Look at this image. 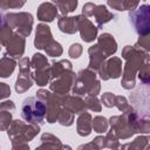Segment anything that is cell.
<instances>
[{"mask_svg":"<svg viewBox=\"0 0 150 150\" xmlns=\"http://www.w3.org/2000/svg\"><path fill=\"white\" fill-rule=\"evenodd\" d=\"M41 144L36 146V149H62L61 141L54 136L53 134L45 132L41 135Z\"/></svg>","mask_w":150,"mask_h":150,"instance_id":"23","label":"cell"},{"mask_svg":"<svg viewBox=\"0 0 150 150\" xmlns=\"http://www.w3.org/2000/svg\"><path fill=\"white\" fill-rule=\"evenodd\" d=\"M84 104H86V108L91 110V111H96V112H100L102 110V105H101V102L100 100L96 97V96H87L84 98Z\"/></svg>","mask_w":150,"mask_h":150,"instance_id":"32","label":"cell"},{"mask_svg":"<svg viewBox=\"0 0 150 150\" xmlns=\"http://www.w3.org/2000/svg\"><path fill=\"white\" fill-rule=\"evenodd\" d=\"M97 73L103 81L110 79H118L122 75V60L116 56H110L103 62Z\"/></svg>","mask_w":150,"mask_h":150,"instance_id":"10","label":"cell"},{"mask_svg":"<svg viewBox=\"0 0 150 150\" xmlns=\"http://www.w3.org/2000/svg\"><path fill=\"white\" fill-rule=\"evenodd\" d=\"M95 6H96V5L93 4V2H86V4L83 5V7H82V15H84V16H87V18L93 16Z\"/></svg>","mask_w":150,"mask_h":150,"instance_id":"41","label":"cell"},{"mask_svg":"<svg viewBox=\"0 0 150 150\" xmlns=\"http://www.w3.org/2000/svg\"><path fill=\"white\" fill-rule=\"evenodd\" d=\"M25 47H26L25 36L14 33L11 40L6 45V55H9L13 59H20L25 53Z\"/></svg>","mask_w":150,"mask_h":150,"instance_id":"13","label":"cell"},{"mask_svg":"<svg viewBox=\"0 0 150 150\" xmlns=\"http://www.w3.org/2000/svg\"><path fill=\"white\" fill-rule=\"evenodd\" d=\"M11 122H12L11 110H0V131L7 130Z\"/></svg>","mask_w":150,"mask_h":150,"instance_id":"36","label":"cell"},{"mask_svg":"<svg viewBox=\"0 0 150 150\" xmlns=\"http://www.w3.org/2000/svg\"><path fill=\"white\" fill-rule=\"evenodd\" d=\"M11 96V88L7 83L0 82V100L7 98Z\"/></svg>","mask_w":150,"mask_h":150,"instance_id":"42","label":"cell"},{"mask_svg":"<svg viewBox=\"0 0 150 150\" xmlns=\"http://www.w3.org/2000/svg\"><path fill=\"white\" fill-rule=\"evenodd\" d=\"M52 40H53V35H52L49 26H47L46 23L38 25L36 32H35V39H34L35 48L36 49H43Z\"/></svg>","mask_w":150,"mask_h":150,"instance_id":"15","label":"cell"},{"mask_svg":"<svg viewBox=\"0 0 150 150\" xmlns=\"http://www.w3.org/2000/svg\"><path fill=\"white\" fill-rule=\"evenodd\" d=\"M100 90H101V82L100 80H97L96 71L86 68L76 74L71 87V91L75 95L97 96L100 94Z\"/></svg>","mask_w":150,"mask_h":150,"instance_id":"3","label":"cell"},{"mask_svg":"<svg viewBox=\"0 0 150 150\" xmlns=\"http://www.w3.org/2000/svg\"><path fill=\"white\" fill-rule=\"evenodd\" d=\"M5 20L13 29H15V33L25 38L32 33L34 19L30 13H27V12L8 13L5 15Z\"/></svg>","mask_w":150,"mask_h":150,"instance_id":"6","label":"cell"},{"mask_svg":"<svg viewBox=\"0 0 150 150\" xmlns=\"http://www.w3.org/2000/svg\"><path fill=\"white\" fill-rule=\"evenodd\" d=\"M66 95H60L47 89H39L36 91V97L41 100L46 105V120L48 123L56 122L59 110L64 103Z\"/></svg>","mask_w":150,"mask_h":150,"instance_id":"5","label":"cell"},{"mask_svg":"<svg viewBox=\"0 0 150 150\" xmlns=\"http://www.w3.org/2000/svg\"><path fill=\"white\" fill-rule=\"evenodd\" d=\"M149 146V136H138L135 138L132 143H128L124 145H120V148H130V149H146Z\"/></svg>","mask_w":150,"mask_h":150,"instance_id":"28","label":"cell"},{"mask_svg":"<svg viewBox=\"0 0 150 150\" xmlns=\"http://www.w3.org/2000/svg\"><path fill=\"white\" fill-rule=\"evenodd\" d=\"M97 39V46L102 50V53L109 57L112 56L117 50V42L114 39V36L109 33H102Z\"/></svg>","mask_w":150,"mask_h":150,"instance_id":"14","label":"cell"},{"mask_svg":"<svg viewBox=\"0 0 150 150\" xmlns=\"http://www.w3.org/2000/svg\"><path fill=\"white\" fill-rule=\"evenodd\" d=\"M76 74L73 71V69L67 70L59 76L49 80V90L60 95H66L71 90L74 80Z\"/></svg>","mask_w":150,"mask_h":150,"instance_id":"9","label":"cell"},{"mask_svg":"<svg viewBox=\"0 0 150 150\" xmlns=\"http://www.w3.org/2000/svg\"><path fill=\"white\" fill-rule=\"evenodd\" d=\"M40 132V127L34 123H25L21 120L11 122L7 135L12 141L13 149H29L28 142L32 141Z\"/></svg>","mask_w":150,"mask_h":150,"instance_id":"2","label":"cell"},{"mask_svg":"<svg viewBox=\"0 0 150 150\" xmlns=\"http://www.w3.org/2000/svg\"><path fill=\"white\" fill-rule=\"evenodd\" d=\"M48 60L45 55L40 54V53H35L30 60V67L33 69H38V68H41V67H45V66H48Z\"/></svg>","mask_w":150,"mask_h":150,"instance_id":"35","label":"cell"},{"mask_svg":"<svg viewBox=\"0 0 150 150\" xmlns=\"http://www.w3.org/2000/svg\"><path fill=\"white\" fill-rule=\"evenodd\" d=\"M104 148H109V149H116V148H120L118 137L115 135V132H114L112 130L108 131L107 135L104 136Z\"/></svg>","mask_w":150,"mask_h":150,"instance_id":"34","label":"cell"},{"mask_svg":"<svg viewBox=\"0 0 150 150\" xmlns=\"http://www.w3.org/2000/svg\"><path fill=\"white\" fill-rule=\"evenodd\" d=\"M0 50H1V45H0Z\"/></svg>","mask_w":150,"mask_h":150,"instance_id":"48","label":"cell"},{"mask_svg":"<svg viewBox=\"0 0 150 150\" xmlns=\"http://www.w3.org/2000/svg\"><path fill=\"white\" fill-rule=\"evenodd\" d=\"M114 101H115V94H112V93L107 91V93L102 94V96H101V102L107 108H112L114 107Z\"/></svg>","mask_w":150,"mask_h":150,"instance_id":"39","label":"cell"},{"mask_svg":"<svg viewBox=\"0 0 150 150\" xmlns=\"http://www.w3.org/2000/svg\"><path fill=\"white\" fill-rule=\"evenodd\" d=\"M21 116L28 123L42 124L46 117V105L36 96H29L22 101Z\"/></svg>","mask_w":150,"mask_h":150,"instance_id":"4","label":"cell"},{"mask_svg":"<svg viewBox=\"0 0 150 150\" xmlns=\"http://www.w3.org/2000/svg\"><path fill=\"white\" fill-rule=\"evenodd\" d=\"M27 0H0V9H18L21 8Z\"/></svg>","mask_w":150,"mask_h":150,"instance_id":"33","label":"cell"},{"mask_svg":"<svg viewBox=\"0 0 150 150\" xmlns=\"http://www.w3.org/2000/svg\"><path fill=\"white\" fill-rule=\"evenodd\" d=\"M0 110H15V104L13 101H5L0 104Z\"/></svg>","mask_w":150,"mask_h":150,"instance_id":"44","label":"cell"},{"mask_svg":"<svg viewBox=\"0 0 150 150\" xmlns=\"http://www.w3.org/2000/svg\"><path fill=\"white\" fill-rule=\"evenodd\" d=\"M32 76L38 86L40 87L47 86V83H49V80H50V66L48 64L38 69H34V71L32 73Z\"/></svg>","mask_w":150,"mask_h":150,"instance_id":"22","label":"cell"},{"mask_svg":"<svg viewBox=\"0 0 150 150\" xmlns=\"http://www.w3.org/2000/svg\"><path fill=\"white\" fill-rule=\"evenodd\" d=\"M59 29L66 34H75L77 32V20L76 16L61 15L57 20Z\"/></svg>","mask_w":150,"mask_h":150,"instance_id":"20","label":"cell"},{"mask_svg":"<svg viewBox=\"0 0 150 150\" xmlns=\"http://www.w3.org/2000/svg\"><path fill=\"white\" fill-rule=\"evenodd\" d=\"M141 0H123V8L124 11H134L137 8Z\"/></svg>","mask_w":150,"mask_h":150,"instance_id":"43","label":"cell"},{"mask_svg":"<svg viewBox=\"0 0 150 150\" xmlns=\"http://www.w3.org/2000/svg\"><path fill=\"white\" fill-rule=\"evenodd\" d=\"M129 19L135 32L139 35L150 34V6L144 4L141 7L129 11Z\"/></svg>","mask_w":150,"mask_h":150,"instance_id":"7","label":"cell"},{"mask_svg":"<svg viewBox=\"0 0 150 150\" xmlns=\"http://www.w3.org/2000/svg\"><path fill=\"white\" fill-rule=\"evenodd\" d=\"M74 118H75V114H73L66 107L61 105V108L59 110V114H57L56 122H59V124H61L63 127H70L74 123Z\"/></svg>","mask_w":150,"mask_h":150,"instance_id":"26","label":"cell"},{"mask_svg":"<svg viewBox=\"0 0 150 150\" xmlns=\"http://www.w3.org/2000/svg\"><path fill=\"white\" fill-rule=\"evenodd\" d=\"M4 21H5V16L0 13V27H1V25H2V22H4Z\"/></svg>","mask_w":150,"mask_h":150,"instance_id":"47","label":"cell"},{"mask_svg":"<svg viewBox=\"0 0 150 150\" xmlns=\"http://www.w3.org/2000/svg\"><path fill=\"white\" fill-rule=\"evenodd\" d=\"M14 32L13 28L6 22V20L2 22L1 27H0V45L1 46H6L7 42L11 40V38L13 36Z\"/></svg>","mask_w":150,"mask_h":150,"instance_id":"29","label":"cell"},{"mask_svg":"<svg viewBox=\"0 0 150 150\" xmlns=\"http://www.w3.org/2000/svg\"><path fill=\"white\" fill-rule=\"evenodd\" d=\"M19 75L15 81V91L18 94L26 93L33 86V76L30 71V60L28 57L19 59Z\"/></svg>","mask_w":150,"mask_h":150,"instance_id":"8","label":"cell"},{"mask_svg":"<svg viewBox=\"0 0 150 150\" xmlns=\"http://www.w3.org/2000/svg\"><path fill=\"white\" fill-rule=\"evenodd\" d=\"M56 8L61 12L62 15H67L76 9L79 1L77 0H52Z\"/></svg>","mask_w":150,"mask_h":150,"instance_id":"25","label":"cell"},{"mask_svg":"<svg viewBox=\"0 0 150 150\" xmlns=\"http://www.w3.org/2000/svg\"><path fill=\"white\" fill-rule=\"evenodd\" d=\"M36 16L42 22H52L57 16V8L53 2H42L38 7Z\"/></svg>","mask_w":150,"mask_h":150,"instance_id":"17","label":"cell"},{"mask_svg":"<svg viewBox=\"0 0 150 150\" xmlns=\"http://www.w3.org/2000/svg\"><path fill=\"white\" fill-rule=\"evenodd\" d=\"M77 20V30L80 32L81 39L84 42H93L97 38V27L84 15H76Z\"/></svg>","mask_w":150,"mask_h":150,"instance_id":"12","label":"cell"},{"mask_svg":"<svg viewBox=\"0 0 150 150\" xmlns=\"http://www.w3.org/2000/svg\"><path fill=\"white\" fill-rule=\"evenodd\" d=\"M0 104H1V103H0Z\"/></svg>","mask_w":150,"mask_h":150,"instance_id":"49","label":"cell"},{"mask_svg":"<svg viewBox=\"0 0 150 150\" xmlns=\"http://www.w3.org/2000/svg\"><path fill=\"white\" fill-rule=\"evenodd\" d=\"M83 52V48L80 43H73L70 47H69V50H68V54L71 59H79L81 56Z\"/></svg>","mask_w":150,"mask_h":150,"instance_id":"40","label":"cell"},{"mask_svg":"<svg viewBox=\"0 0 150 150\" xmlns=\"http://www.w3.org/2000/svg\"><path fill=\"white\" fill-rule=\"evenodd\" d=\"M122 57L125 60V64L122 70V81L121 86L131 90L136 86V75L142 66V63L150 59L149 53L144 52L136 46H125L122 50Z\"/></svg>","mask_w":150,"mask_h":150,"instance_id":"1","label":"cell"},{"mask_svg":"<svg viewBox=\"0 0 150 150\" xmlns=\"http://www.w3.org/2000/svg\"><path fill=\"white\" fill-rule=\"evenodd\" d=\"M91 115L87 111H83L79 114V117L76 120V131L80 136L86 137L90 135L91 132Z\"/></svg>","mask_w":150,"mask_h":150,"instance_id":"19","label":"cell"},{"mask_svg":"<svg viewBox=\"0 0 150 150\" xmlns=\"http://www.w3.org/2000/svg\"><path fill=\"white\" fill-rule=\"evenodd\" d=\"M93 143L97 146V149L104 148V136H97L93 139Z\"/></svg>","mask_w":150,"mask_h":150,"instance_id":"45","label":"cell"},{"mask_svg":"<svg viewBox=\"0 0 150 150\" xmlns=\"http://www.w3.org/2000/svg\"><path fill=\"white\" fill-rule=\"evenodd\" d=\"M137 75H138V79L142 82V84H149V82H150V63H149V60H146L142 63V66L139 67V69L137 71Z\"/></svg>","mask_w":150,"mask_h":150,"instance_id":"31","label":"cell"},{"mask_svg":"<svg viewBox=\"0 0 150 150\" xmlns=\"http://www.w3.org/2000/svg\"><path fill=\"white\" fill-rule=\"evenodd\" d=\"M135 46L144 52H148L150 50V34H146V35H139L137 42L135 43Z\"/></svg>","mask_w":150,"mask_h":150,"instance_id":"37","label":"cell"},{"mask_svg":"<svg viewBox=\"0 0 150 150\" xmlns=\"http://www.w3.org/2000/svg\"><path fill=\"white\" fill-rule=\"evenodd\" d=\"M109 125L111 127V130L115 132V135L118 137V139H128L132 135H135V131L130 128L123 115H116L111 116L109 120Z\"/></svg>","mask_w":150,"mask_h":150,"instance_id":"11","label":"cell"},{"mask_svg":"<svg viewBox=\"0 0 150 150\" xmlns=\"http://www.w3.org/2000/svg\"><path fill=\"white\" fill-rule=\"evenodd\" d=\"M129 102L125 96L122 95H115V101H114V107H116L120 111H124L129 107Z\"/></svg>","mask_w":150,"mask_h":150,"instance_id":"38","label":"cell"},{"mask_svg":"<svg viewBox=\"0 0 150 150\" xmlns=\"http://www.w3.org/2000/svg\"><path fill=\"white\" fill-rule=\"evenodd\" d=\"M88 54H89V64H88V68L91 69V70H94V71H98V69L101 68V66L103 64V62L107 60V56L102 53V50L100 49V47L97 46V43L89 47Z\"/></svg>","mask_w":150,"mask_h":150,"instance_id":"16","label":"cell"},{"mask_svg":"<svg viewBox=\"0 0 150 150\" xmlns=\"http://www.w3.org/2000/svg\"><path fill=\"white\" fill-rule=\"evenodd\" d=\"M93 16L95 18V21L97 23V28H101L104 23H107L110 20H112L114 14L107 8V6H104V5H96L95 9H94Z\"/></svg>","mask_w":150,"mask_h":150,"instance_id":"21","label":"cell"},{"mask_svg":"<svg viewBox=\"0 0 150 150\" xmlns=\"http://www.w3.org/2000/svg\"><path fill=\"white\" fill-rule=\"evenodd\" d=\"M15 66H16L15 59L5 54V56H2L0 59V77H2V79L9 77L13 74Z\"/></svg>","mask_w":150,"mask_h":150,"instance_id":"24","label":"cell"},{"mask_svg":"<svg viewBox=\"0 0 150 150\" xmlns=\"http://www.w3.org/2000/svg\"><path fill=\"white\" fill-rule=\"evenodd\" d=\"M108 127H109V122L103 116H95L91 120V129H94V131L97 134H103L108 131Z\"/></svg>","mask_w":150,"mask_h":150,"instance_id":"27","label":"cell"},{"mask_svg":"<svg viewBox=\"0 0 150 150\" xmlns=\"http://www.w3.org/2000/svg\"><path fill=\"white\" fill-rule=\"evenodd\" d=\"M43 50L46 52V54L48 56H52V57H55V56H61L62 53H63V49H62V46L55 41L54 39L43 48Z\"/></svg>","mask_w":150,"mask_h":150,"instance_id":"30","label":"cell"},{"mask_svg":"<svg viewBox=\"0 0 150 150\" xmlns=\"http://www.w3.org/2000/svg\"><path fill=\"white\" fill-rule=\"evenodd\" d=\"M63 107H66L68 110H70L73 114H81L83 111H86V104H84V100L79 96V95H66L64 98V103Z\"/></svg>","mask_w":150,"mask_h":150,"instance_id":"18","label":"cell"},{"mask_svg":"<svg viewBox=\"0 0 150 150\" xmlns=\"http://www.w3.org/2000/svg\"><path fill=\"white\" fill-rule=\"evenodd\" d=\"M88 148H91V149H97V146L91 142V143H89V144H84V145H80L79 146V149H88Z\"/></svg>","mask_w":150,"mask_h":150,"instance_id":"46","label":"cell"}]
</instances>
